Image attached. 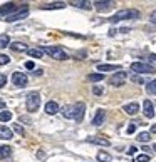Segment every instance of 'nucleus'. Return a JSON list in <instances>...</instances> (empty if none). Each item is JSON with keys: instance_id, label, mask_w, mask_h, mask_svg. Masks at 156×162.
Here are the masks:
<instances>
[{"instance_id": "obj_38", "label": "nucleus", "mask_w": 156, "mask_h": 162, "mask_svg": "<svg viewBox=\"0 0 156 162\" xmlns=\"http://www.w3.org/2000/svg\"><path fill=\"white\" fill-rule=\"evenodd\" d=\"M150 22H151V23H156V10H153V12H151V15H150Z\"/></svg>"}, {"instance_id": "obj_40", "label": "nucleus", "mask_w": 156, "mask_h": 162, "mask_svg": "<svg viewBox=\"0 0 156 162\" xmlns=\"http://www.w3.org/2000/svg\"><path fill=\"white\" fill-rule=\"evenodd\" d=\"M34 75H42V69H37V70L34 72Z\"/></svg>"}, {"instance_id": "obj_43", "label": "nucleus", "mask_w": 156, "mask_h": 162, "mask_svg": "<svg viewBox=\"0 0 156 162\" xmlns=\"http://www.w3.org/2000/svg\"><path fill=\"white\" fill-rule=\"evenodd\" d=\"M150 59H151V60H156V54H151V55H150Z\"/></svg>"}, {"instance_id": "obj_10", "label": "nucleus", "mask_w": 156, "mask_h": 162, "mask_svg": "<svg viewBox=\"0 0 156 162\" xmlns=\"http://www.w3.org/2000/svg\"><path fill=\"white\" fill-rule=\"evenodd\" d=\"M93 5H94V9L97 10V12H108L109 9H112L114 2H111V0H97V2H94Z\"/></svg>"}, {"instance_id": "obj_28", "label": "nucleus", "mask_w": 156, "mask_h": 162, "mask_svg": "<svg viewBox=\"0 0 156 162\" xmlns=\"http://www.w3.org/2000/svg\"><path fill=\"white\" fill-rule=\"evenodd\" d=\"M111 159H112V157L109 156L108 152H99L97 154V160L99 162H111Z\"/></svg>"}, {"instance_id": "obj_7", "label": "nucleus", "mask_w": 156, "mask_h": 162, "mask_svg": "<svg viewBox=\"0 0 156 162\" xmlns=\"http://www.w3.org/2000/svg\"><path fill=\"white\" fill-rule=\"evenodd\" d=\"M126 79H127V74L119 70V72H116L114 75L109 77V84H111V85H114V87H121V85H124Z\"/></svg>"}, {"instance_id": "obj_16", "label": "nucleus", "mask_w": 156, "mask_h": 162, "mask_svg": "<svg viewBox=\"0 0 156 162\" xmlns=\"http://www.w3.org/2000/svg\"><path fill=\"white\" fill-rule=\"evenodd\" d=\"M106 121V110H102V109H99L97 112H96L94 119H93V125H102V122Z\"/></svg>"}, {"instance_id": "obj_33", "label": "nucleus", "mask_w": 156, "mask_h": 162, "mask_svg": "<svg viewBox=\"0 0 156 162\" xmlns=\"http://www.w3.org/2000/svg\"><path fill=\"white\" fill-rule=\"evenodd\" d=\"M10 62V57L5 54H0V65H7Z\"/></svg>"}, {"instance_id": "obj_21", "label": "nucleus", "mask_w": 156, "mask_h": 162, "mask_svg": "<svg viewBox=\"0 0 156 162\" xmlns=\"http://www.w3.org/2000/svg\"><path fill=\"white\" fill-rule=\"evenodd\" d=\"M10 154H12V147L10 146H0V160L10 157Z\"/></svg>"}, {"instance_id": "obj_8", "label": "nucleus", "mask_w": 156, "mask_h": 162, "mask_svg": "<svg viewBox=\"0 0 156 162\" xmlns=\"http://www.w3.org/2000/svg\"><path fill=\"white\" fill-rule=\"evenodd\" d=\"M84 114H86V104H84V102H77V104L74 105V121L82 122Z\"/></svg>"}, {"instance_id": "obj_26", "label": "nucleus", "mask_w": 156, "mask_h": 162, "mask_svg": "<svg viewBox=\"0 0 156 162\" xmlns=\"http://www.w3.org/2000/svg\"><path fill=\"white\" fill-rule=\"evenodd\" d=\"M9 45H10V37L5 34H2L0 35V49H5V47H9Z\"/></svg>"}, {"instance_id": "obj_42", "label": "nucleus", "mask_w": 156, "mask_h": 162, "mask_svg": "<svg viewBox=\"0 0 156 162\" xmlns=\"http://www.w3.org/2000/svg\"><path fill=\"white\" fill-rule=\"evenodd\" d=\"M3 107H5V102H3V100H2V99H0V110H2V109H3Z\"/></svg>"}, {"instance_id": "obj_36", "label": "nucleus", "mask_w": 156, "mask_h": 162, "mask_svg": "<svg viewBox=\"0 0 156 162\" xmlns=\"http://www.w3.org/2000/svg\"><path fill=\"white\" fill-rule=\"evenodd\" d=\"M134 132H136V125H134V124H129V127H127V134L131 135V134H134Z\"/></svg>"}, {"instance_id": "obj_35", "label": "nucleus", "mask_w": 156, "mask_h": 162, "mask_svg": "<svg viewBox=\"0 0 156 162\" xmlns=\"http://www.w3.org/2000/svg\"><path fill=\"white\" fill-rule=\"evenodd\" d=\"M5 84H7V77L3 75V74H0V89H2V87L5 85Z\"/></svg>"}, {"instance_id": "obj_27", "label": "nucleus", "mask_w": 156, "mask_h": 162, "mask_svg": "<svg viewBox=\"0 0 156 162\" xmlns=\"http://www.w3.org/2000/svg\"><path fill=\"white\" fill-rule=\"evenodd\" d=\"M12 119V112L10 110H0V122H9Z\"/></svg>"}, {"instance_id": "obj_9", "label": "nucleus", "mask_w": 156, "mask_h": 162, "mask_svg": "<svg viewBox=\"0 0 156 162\" xmlns=\"http://www.w3.org/2000/svg\"><path fill=\"white\" fill-rule=\"evenodd\" d=\"M17 9H19V5H17L15 2H7V3H3V5L0 7V17H3V19H5L7 15L13 13Z\"/></svg>"}, {"instance_id": "obj_32", "label": "nucleus", "mask_w": 156, "mask_h": 162, "mask_svg": "<svg viewBox=\"0 0 156 162\" xmlns=\"http://www.w3.org/2000/svg\"><path fill=\"white\" fill-rule=\"evenodd\" d=\"M93 92H94V95H102V94H104V89H102V85H94Z\"/></svg>"}, {"instance_id": "obj_14", "label": "nucleus", "mask_w": 156, "mask_h": 162, "mask_svg": "<svg viewBox=\"0 0 156 162\" xmlns=\"http://www.w3.org/2000/svg\"><path fill=\"white\" fill-rule=\"evenodd\" d=\"M97 70H99V74L116 72V70H121V67H119V65H114V64H99V65H97Z\"/></svg>"}, {"instance_id": "obj_44", "label": "nucleus", "mask_w": 156, "mask_h": 162, "mask_svg": "<svg viewBox=\"0 0 156 162\" xmlns=\"http://www.w3.org/2000/svg\"><path fill=\"white\" fill-rule=\"evenodd\" d=\"M153 150H156V144H154V146H153Z\"/></svg>"}, {"instance_id": "obj_30", "label": "nucleus", "mask_w": 156, "mask_h": 162, "mask_svg": "<svg viewBox=\"0 0 156 162\" xmlns=\"http://www.w3.org/2000/svg\"><path fill=\"white\" fill-rule=\"evenodd\" d=\"M151 160V156L150 154H139L136 157V162H150Z\"/></svg>"}, {"instance_id": "obj_41", "label": "nucleus", "mask_w": 156, "mask_h": 162, "mask_svg": "<svg viewBox=\"0 0 156 162\" xmlns=\"http://www.w3.org/2000/svg\"><path fill=\"white\" fill-rule=\"evenodd\" d=\"M151 132H153V134H156V124H153V125H151ZM150 132V134H151Z\"/></svg>"}, {"instance_id": "obj_29", "label": "nucleus", "mask_w": 156, "mask_h": 162, "mask_svg": "<svg viewBox=\"0 0 156 162\" xmlns=\"http://www.w3.org/2000/svg\"><path fill=\"white\" fill-rule=\"evenodd\" d=\"M146 90H148V94H156V79L151 80V82L148 84V85H146Z\"/></svg>"}, {"instance_id": "obj_20", "label": "nucleus", "mask_w": 156, "mask_h": 162, "mask_svg": "<svg viewBox=\"0 0 156 162\" xmlns=\"http://www.w3.org/2000/svg\"><path fill=\"white\" fill-rule=\"evenodd\" d=\"M74 7H77V9H86V10H89L91 7H93V3L91 2H87V0H76V2H70Z\"/></svg>"}, {"instance_id": "obj_17", "label": "nucleus", "mask_w": 156, "mask_h": 162, "mask_svg": "<svg viewBox=\"0 0 156 162\" xmlns=\"http://www.w3.org/2000/svg\"><path fill=\"white\" fill-rule=\"evenodd\" d=\"M87 142L97 144V146H104V147L111 146V142H109L108 139H104V137H87Z\"/></svg>"}, {"instance_id": "obj_31", "label": "nucleus", "mask_w": 156, "mask_h": 162, "mask_svg": "<svg viewBox=\"0 0 156 162\" xmlns=\"http://www.w3.org/2000/svg\"><path fill=\"white\" fill-rule=\"evenodd\" d=\"M13 130H15L19 135H25V130H24V127L20 124H13Z\"/></svg>"}, {"instance_id": "obj_11", "label": "nucleus", "mask_w": 156, "mask_h": 162, "mask_svg": "<svg viewBox=\"0 0 156 162\" xmlns=\"http://www.w3.org/2000/svg\"><path fill=\"white\" fill-rule=\"evenodd\" d=\"M143 114H144V117H148V119L154 117V107H153V102H151L150 99H146V100L143 102Z\"/></svg>"}, {"instance_id": "obj_34", "label": "nucleus", "mask_w": 156, "mask_h": 162, "mask_svg": "<svg viewBox=\"0 0 156 162\" xmlns=\"http://www.w3.org/2000/svg\"><path fill=\"white\" fill-rule=\"evenodd\" d=\"M131 80H133V82H136V84H143L144 82L143 77H139V75H133V77H131Z\"/></svg>"}, {"instance_id": "obj_6", "label": "nucleus", "mask_w": 156, "mask_h": 162, "mask_svg": "<svg viewBox=\"0 0 156 162\" xmlns=\"http://www.w3.org/2000/svg\"><path fill=\"white\" fill-rule=\"evenodd\" d=\"M27 82H29V77H27L24 72H19V70H17V72L12 74V84H13L15 87L24 89V87L27 85Z\"/></svg>"}, {"instance_id": "obj_4", "label": "nucleus", "mask_w": 156, "mask_h": 162, "mask_svg": "<svg viewBox=\"0 0 156 162\" xmlns=\"http://www.w3.org/2000/svg\"><path fill=\"white\" fill-rule=\"evenodd\" d=\"M25 107H27L29 112H37V109L40 107V94L39 92H30L29 95H27Z\"/></svg>"}, {"instance_id": "obj_25", "label": "nucleus", "mask_w": 156, "mask_h": 162, "mask_svg": "<svg viewBox=\"0 0 156 162\" xmlns=\"http://www.w3.org/2000/svg\"><path fill=\"white\" fill-rule=\"evenodd\" d=\"M136 139L139 140L141 144H146V142H150V139H151V134H150V132H144V130H143V132H139V134H138V137H136Z\"/></svg>"}, {"instance_id": "obj_15", "label": "nucleus", "mask_w": 156, "mask_h": 162, "mask_svg": "<svg viewBox=\"0 0 156 162\" xmlns=\"http://www.w3.org/2000/svg\"><path fill=\"white\" fill-rule=\"evenodd\" d=\"M123 110H124L127 115H134V114L139 112V104H138V102H129V104H126L124 107H123Z\"/></svg>"}, {"instance_id": "obj_18", "label": "nucleus", "mask_w": 156, "mask_h": 162, "mask_svg": "<svg viewBox=\"0 0 156 162\" xmlns=\"http://www.w3.org/2000/svg\"><path fill=\"white\" fill-rule=\"evenodd\" d=\"M12 135H13L12 129H9L7 125H0V139L10 140V139H12Z\"/></svg>"}, {"instance_id": "obj_23", "label": "nucleus", "mask_w": 156, "mask_h": 162, "mask_svg": "<svg viewBox=\"0 0 156 162\" xmlns=\"http://www.w3.org/2000/svg\"><path fill=\"white\" fill-rule=\"evenodd\" d=\"M27 54H29L32 59H42V57H44V52H42L40 49H29Z\"/></svg>"}, {"instance_id": "obj_37", "label": "nucleus", "mask_w": 156, "mask_h": 162, "mask_svg": "<svg viewBox=\"0 0 156 162\" xmlns=\"http://www.w3.org/2000/svg\"><path fill=\"white\" fill-rule=\"evenodd\" d=\"M25 69H29V70H34V69H35L34 62H32V60H29V62H25Z\"/></svg>"}, {"instance_id": "obj_22", "label": "nucleus", "mask_w": 156, "mask_h": 162, "mask_svg": "<svg viewBox=\"0 0 156 162\" xmlns=\"http://www.w3.org/2000/svg\"><path fill=\"white\" fill-rule=\"evenodd\" d=\"M62 115L66 119H74V105H66V107H62Z\"/></svg>"}, {"instance_id": "obj_39", "label": "nucleus", "mask_w": 156, "mask_h": 162, "mask_svg": "<svg viewBox=\"0 0 156 162\" xmlns=\"http://www.w3.org/2000/svg\"><path fill=\"white\" fill-rule=\"evenodd\" d=\"M134 152H136V147H129V156H133Z\"/></svg>"}, {"instance_id": "obj_24", "label": "nucleus", "mask_w": 156, "mask_h": 162, "mask_svg": "<svg viewBox=\"0 0 156 162\" xmlns=\"http://www.w3.org/2000/svg\"><path fill=\"white\" fill-rule=\"evenodd\" d=\"M87 79H89L91 82H102V80H104V74L94 72V74H89V75H87Z\"/></svg>"}, {"instance_id": "obj_3", "label": "nucleus", "mask_w": 156, "mask_h": 162, "mask_svg": "<svg viewBox=\"0 0 156 162\" xmlns=\"http://www.w3.org/2000/svg\"><path fill=\"white\" fill-rule=\"evenodd\" d=\"M44 54L51 55L52 59H55V60H67V54L62 50L61 47H55V45H49V47H42L40 49Z\"/></svg>"}, {"instance_id": "obj_2", "label": "nucleus", "mask_w": 156, "mask_h": 162, "mask_svg": "<svg viewBox=\"0 0 156 162\" xmlns=\"http://www.w3.org/2000/svg\"><path fill=\"white\" fill-rule=\"evenodd\" d=\"M27 15H29V5H27V3H22V5H19V9H17L15 12L7 15L3 20H5V22H19V20L25 19Z\"/></svg>"}, {"instance_id": "obj_5", "label": "nucleus", "mask_w": 156, "mask_h": 162, "mask_svg": "<svg viewBox=\"0 0 156 162\" xmlns=\"http://www.w3.org/2000/svg\"><path fill=\"white\" fill-rule=\"evenodd\" d=\"M131 72H136V74H153L154 72V67L146 64V62H133L131 64Z\"/></svg>"}, {"instance_id": "obj_13", "label": "nucleus", "mask_w": 156, "mask_h": 162, "mask_svg": "<svg viewBox=\"0 0 156 162\" xmlns=\"http://www.w3.org/2000/svg\"><path fill=\"white\" fill-rule=\"evenodd\" d=\"M66 7V2H51V3H42V10H61Z\"/></svg>"}, {"instance_id": "obj_1", "label": "nucleus", "mask_w": 156, "mask_h": 162, "mask_svg": "<svg viewBox=\"0 0 156 162\" xmlns=\"http://www.w3.org/2000/svg\"><path fill=\"white\" fill-rule=\"evenodd\" d=\"M139 17V12L134 9H124V10H119V12H116L114 15L111 17V22L116 23V22H121V20H129V19H138Z\"/></svg>"}, {"instance_id": "obj_19", "label": "nucleus", "mask_w": 156, "mask_h": 162, "mask_svg": "<svg viewBox=\"0 0 156 162\" xmlns=\"http://www.w3.org/2000/svg\"><path fill=\"white\" fill-rule=\"evenodd\" d=\"M9 47L12 49L13 52H27V50H29V47H27L24 42H12Z\"/></svg>"}, {"instance_id": "obj_12", "label": "nucleus", "mask_w": 156, "mask_h": 162, "mask_svg": "<svg viewBox=\"0 0 156 162\" xmlns=\"http://www.w3.org/2000/svg\"><path fill=\"white\" fill-rule=\"evenodd\" d=\"M59 110H61V107H59V104L55 100H49L45 104V114L47 115H55Z\"/></svg>"}]
</instances>
